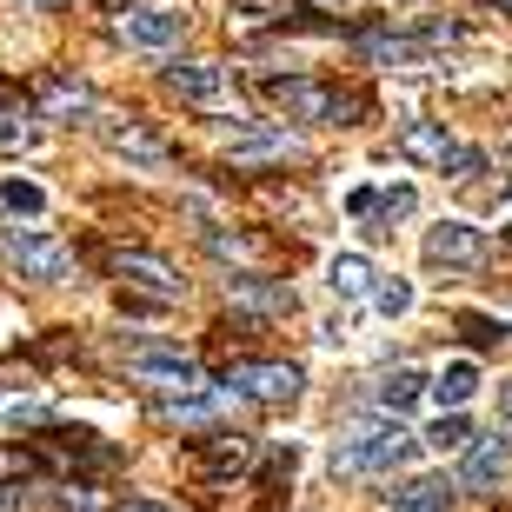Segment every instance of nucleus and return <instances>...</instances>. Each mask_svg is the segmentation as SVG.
<instances>
[{
	"label": "nucleus",
	"mask_w": 512,
	"mask_h": 512,
	"mask_svg": "<svg viewBox=\"0 0 512 512\" xmlns=\"http://www.w3.org/2000/svg\"><path fill=\"white\" fill-rule=\"evenodd\" d=\"M399 153H406V160H419V167H433V173H446V160H453V133L439 127V120H406V127H399V140H393Z\"/></svg>",
	"instance_id": "obj_12"
},
{
	"label": "nucleus",
	"mask_w": 512,
	"mask_h": 512,
	"mask_svg": "<svg viewBox=\"0 0 512 512\" xmlns=\"http://www.w3.org/2000/svg\"><path fill=\"white\" fill-rule=\"evenodd\" d=\"M360 54L373 60V67H393V74L433 67V47H426V40H406V34H360Z\"/></svg>",
	"instance_id": "obj_13"
},
{
	"label": "nucleus",
	"mask_w": 512,
	"mask_h": 512,
	"mask_svg": "<svg viewBox=\"0 0 512 512\" xmlns=\"http://www.w3.org/2000/svg\"><path fill=\"white\" fill-rule=\"evenodd\" d=\"M499 419H512V380L499 386Z\"/></svg>",
	"instance_id": "obj_32"
},
{
	"label": "nucleus",
	"mask_w": 512,
	"mask_h": 512,
	"mask_svg": "<svg viewBox=\"0 0 512 512\" xmlns=\"http://www.w3.org/2000/svg\"><path fill=\"white\" fill-rule=\"evenodd\" d=\"M466 340H473V346H493V340H499V326H493V320H479V313H466Z\"/></svg>",
	"instance_id": "obj_29"
},
{
	"label": "nucleus",
	"mask_w": 512,
	"mask_h": 512,
	"mask_svg": "<svg viewBox=\"0 0 512 512\" xmlns=\"http://www.w3.org/2000/svg\"><path fill=\"white\" fill-rule=\"evenodd\" d=\"M187 34V14H167V7H127L120 14V40L140 47V54H167Z\"/></svg>",
	"instance_id": "obj_9"
},
{
	"label": "nucleus",
	"mask_w": 512,
	"mask_h": 512,
	"mask_svg": "<svg viewBox=\"0 0 512 512\" xmlns=\"http://www.w3.org/2000/svg\"><path fill=\"white\" fill-rule=\"evenodd\" d=\"M373 399H380V413H413L419 399H426V373H419V366H393V373H386L380 386H373Z\"/></svg>",
	"instance_id": "obj_18"
},
{
	"label": "nucleus",
	"mask_w": 512,
	"mask_h": 512,
	"mask_svg": "<svg viewBox=\"0 0 512 512\" xmlns=\"http://www.w3.org/2000/svg\"><path fill=\"white\" fill-rule=\"evenodd\" d=\"M260 94L280 107L286 120H313V127H360L366 100L346 87H326L313 74H260Z\"/></svg>",
	"instance_id": "obj_1"
},
{
	"label": "nucleus",
	"mask_w": 512,
	"mask_h": 512,
	"mask_svg": "<svg viewBox=\"0 0 512 512\" xmlns=\"http://www.w3.org/2000/svg\"><path fill=\"white\" fill-rule=\"evenodd\" d=\"M506 240H512V233H506Z\"/></svg>",
	"instance_id": "obj_36"
},
{
	"label": "nucleus",
	"mask_w": 512,
	"mask_h": 512,
	"mask_svg": "<svg viewBox=\"0 0 512 512\" xmlns=\"http://www.w3.org/2000/svg\"><path fill=\"white\" fill-rule=\"evenodd\" d=\"M0 207H7V213H27V220H34V213H47V193H40L34 180H7V187H0Z\"/></svg>",
	"instance_id": "obj_24"
},
{
	"label": "nucleus",
	"mask_w": 512,
	"mask_h": 512,
	"mask_svg": "<svg viewBox=\"0 0 512 512\" xmlns=\"http://www.w3.org/2000/svg\"><path fill=\"white\" fill-rule=\"evenodd\" d=\"M446 173H453V180H473V173H486V147H453Z\"/></svg>",
	"instance_id": "obj_27"
},
{
	"label": "nucleus",
	"mask_w": 512,
	"mask_h": 512,
	"mask_svg": "<svg viewBox=\"0 0 512 512\" xmlns=\"http://www.w3.org/2000/svg\"><path fill=\"white\" fill-rule=\"evenodd\" d=\"M34 7H67V0H34Z\"/></svg>",
	"instance_id": "obj_33"
},
{
	"label": "nucleus",
	"mask_w": 512,
	"mask_h": 512,
	"mask_svg": "<svg viewBox=\"0 0 512 512\" xmlns=\"http://www.w3.org/2000/svg\"><path fill=\"white\" fill-rule=\"evenodd\" d=\"M0 147H27V107L14 87H0Z\"/></svg>",
	"instance_id": "obj_23"
},
{
	"label": "nucleus",
	"mask_w": 512,
	"mask_h": 512,
	"mask_svg": "<svg viewBox=\"0 0 512 512\" xmlns=\"http://www.w3.org/2000/svg\"><path fill=\"white\" fill-rule=\"evenodd\" d=\"M373 213H386V220H413V213H419V193L413 187H386Z\"/></svg>",
	"instance_id": "obj_26"
},
{
	"label": "nucleus",
	"mask_w": 512,
	"mask_h": 512,
	"mask_svg": "<svg viewBox=\"0 0 512 512\" xmlns=\"http://www.w3.org/2000/svg\"><path fill=\"white\" fill-rule=\"evenodd\" d=\"M466 439H473L466 413H439V419H433V433H426V446H433V453H466Z\"/></svg>",
	"instance_id": "obj_22"
},
{
	"label": "nucleus",
	"mask_w": 512,
	"mask_h": 512,
	"mask_svg": "<svg viewBox=\"0 0 512 512\" xmlns=\"http://www.w3.org/2000/svg\"><path fill=\"white\" fill-rule=\"evenodd\" d=\"M426 260L446 266V273H473V266L486 260V240H479V227H466V220H439V227H426Z\"/></svg>",
	"instance_id": "obj_8"
},
{
	"label": "nucleus",
	"mask_w": 512,
	"mask_h": 512,
	"mask_svg": "<svg viewBox=\"0 0 512 512\" xmlns=\"http://www.w3.org/2000/svg\"><path fill=\"white\" fill-rule=\"evenodd\" d=\"M0 253H7V266H14L20 280H40V286H60L74 273V253L60 247V240H47L40 227H7L0 233Z\"/></svg>",
	"instance_id": "obj_3"
},
{
	"label": "nucleus",
	"mask_w": 512,
	"mask_h": 512,
	"mask_svg": "<svg viewBox=\"0 0 512 512\" xmlns=\"http://www.w3.org/2000/svg\"><path fill=\"white\" fill-rule=\"evenodd\" d=\"M233 167H266V160H300V140L293 133H260V127H233L227 133Z\"/></svg>",
	"instance_id": "obj_11"
},
{
	"label": "nucleus",
	"mask_w": 512,
	"mask_h": 512,
	"mask_svg": "<svg viewBox=\"0 0 512 512\" xmlns=\"http://www.w3.org/2000/svg\"><path fill=\"white\" fill-rule=\"evenodd\" d=\"M499 7H512V0H499Z\"/></svg>",
	"instance_id": "obj_34"
},
{
	"label": "nucleus",
	"mask_w": 512,
	"mask_h": 512,
	"mask_svg": "<svg viewBox=\"0 0 512 512\" xmlns=\"http://www.w3.org/2000/svg\"><path fill=\"white\" fill-rule=\"evenodd\" d=\"M114 512H173V506H160V499H127V506H114Z\"/></svg>",
	"instance_id": "obj_31"
},
{
	"label": "nucleus",
	"mask_w": 512,
	"mask_h": 512,
	"mask_svg": "<svg viewBox=\"0 0 512 512\" xmlns=\"http://www.w3.org/2000/svg\"><path fill=\"white\" fill-rule=\"evenodd\" d=\"M373 306H380L386 320H406V313H413V286H406V280H386V286H373Z\"/></svg>",
	"instance_id": "obj_25"
},
{
	"label": "nucleus",
	"mask_w": 512,
	"mask_h": 512,
	"mask_svg": "<svg viewBox=\"0 0 512 512\" xmlns=\"http://www.w3.org/2000/svg\"><path fill=\"white\" fill-rule=\"evenodd\" d=\"M346 333H353V313H333V320L320 326V340H326V346H346Z\"/></svg>",
	"instance_id": "obj_28"
},
{
	"label": "nucleus",
	"mask_w": 512,
	"mask_h": 512,
	"mask_svg": "<svg viewBox=\"0 0 512 512\" xmlns=\"http://www.w3.org/2000/svg\"><path fill=\"white\" fill-rule=\"evenodd\" d=\"M200 459H207L213 479H233V473H247L253 439H247V433H213V439H200Z\"/></svg>",
	"instance_id": "obj_20"
},
{
	"label": "nucleus",
	"mask_w": 512,
	"mask_h": 512,
	"mask_svg": "<svg viewBox=\"0 0 512 512\" xmlns=\"http://www.w3.org/2000/svg\"><path fill=\"white\" fill-rule=\"evenodd\" d=\"M127 373L140 386H160V393H207V373H200V366L193 360H180V353H167V346H140V353H133L127 360Z\"/></svg>",
	"instance_id": "obj_6"
},
{
	"label": "nucleus",
	"mask_w": 512,
	"mask_h": 512,
	"mask_svg": "<svg viewBox=\"0 0 512 512\" xmlns=\"http://www.w3.org/2000/svg\"><path fill=\"white\" fill-rule=\"evenodd\" d=\"M346 207H353V213H360V220H366V213L380 207V193H373V187H353V193H346Z\"/></svg>",
	"instance_id": "obj_30"
},
{
	"label": "nucleus",
	"mask_w": 512,
	"mask_h": 512,
	"mask_svg": "<svg viewBox=\"0 0 512 512\" xmlns=\"http://www.w3.org/2000/svg\"><path fill=\"white\" fill-rule=\"evenodd\" d=\"M453 493H459V486L446 473H426V479H406L399 493H386V506H393V512H446Z\"/></svg>",
	"instance_id": "obj_16"
},
{
	"label": "nucleus",
	"mask_w": 512,
	"mask_h": 512,
	"mask_svg": "<svg viewBox=\"0 0 512 512\" xmlns=\"http://www.w3.org/2000/svg\"><path fill=\"white\" fill-rule=\"evenodd\" d=\"M227 300L247 306V313H260V320H286V313H293V286H286V280H266V273H233V280H227Z\"/></svg>",
	"instance_id": "obj_10"
},
{
	"label": "nucleus",
	"mask_w": 512,
	"mask_h": 512,
	"mask_svg": "<svg viewBox=\"0 0 512 512\" xmlns=\"http://www.w3.org/2000/svg\"><path fill=\"white\" fill-rule=\"evenodd\" d=\"M107 147H114L120 160H133V167H167V147H160L147 127H107Z\"/></svg>",
	"instance_id": "obj_21"
},
{
	"label": "nucleus",
	"mask_w": 512,
	"mask_h": 512,
	"mask_svg": "<svg viewBox=\"0 0 512 512\" xmlns=\"http://www.w3.org/2000/svg\"><path fill=\"white\" fill-rule=\"evenodd\" d=\"M373 280H380V273H373V260H366V253H333V260H326V286H333L340 300H366V293H373Z\"/></svg>",
	"instance_id": "obj_19"
},
{
	"label": "nucleus",
	"mask_w": 512,
	"mask_h": 512,
	"mask_svg": "<svg viewBox=\"0 0 512 512\" xmlns=\"http://www.w3.org/2000/svg\"><path fill=\"white\" fill-rule=\"evenodd\" d=\"M114 273L133 280V286H147V293H160V300H180V293H187V280H180L160 253H114Z\"/></svg>",
	"instance_id": "obj_14"
},
{
	"label": "nucleus",
	"mask_w": 512,
	"mask_h": 512,
	"mask_svg": "<svg viewBox=\"0 0 512 512\" xmlns=\"http://www.w3.org/2000/svg\"><path fill=\"white\" fill-rule=\"evenodd\" d=\"M346 7H353V0H346Z\"/></svg>",
	"instance_id": "obj_35"
},
{
	"label": "nucleus",
	"mask_w": 512,
	"mask_h": 512,
	"mask_svg": "<svg viewBox=\"0 0 512 512\" xmlns=\"http://www.w3.org/2000/svg\"><path fill=\"white\" fill-rule=\"evenodd\" d=\"M167 87L180 100H187V107H227V67H220V60H167Z\"/></svg>",
	"instance_id": "obj_7"
},
{
	"label": "nucleus",
	"mask_w": 512,
	"mask_h": 512,
	"mask_svg": "<svg viewBox=\"0 0 512 512\" xmlns=\"http://www.w3.org/2000/svg\"><path fill=\"white\" fill-rule=\"evenodd\" d=\"M227 386L240 399H260V406H293L306 373L293 360H240V366H227Z\"/></svg>",
	"instance_id": "obj_4"
},
{
	"label": "nucleus",
	"mask_w": 512,
	"mask_h": 512,
	"mask_svg": "<svg viewBox=\"0 0 512 512\" xmlns=\"http://www.w3.org/2000/svg\"><path fill=\"white\" fill-rule=\"evenodd\" d=\"M512 479V439L506 433H486V439H466V459H459V493H499Z\"/></svg>",
	"instance_id": "obj_5"
},
{
	"label": "nucleus",
	"mask_w": 512,
	"mask_h": 512,
	"mask_svg": "<svg viewBox=\"0 0 512 512\" xmlns=\"http://www.w3.org/2000/svg\"><path fill=\"white\" fill-rule=\"evenodd\" d=\"M94 114V94L67 74H47L40 80V120H87Z\"/></svg>",
	"instance_id": "obj_15"
},
{
	"label": "nucleus",
	"mask_w": 512,
	"mask_h": 512,
	"mask_svg": "<svg viewBox=\"0 0 512 512\" xmlns=\"http://www.w3.org/2000/svg\"><path fill=\"white\" fill-rule=\"evenodd\" d=\"M419 453V439L399 426L393 413L386 419H366V426H353V433H340V446H333V479H366V473H393V466H406V459Z\"/></svg>",
	"instance_id": "obj_2"
},
{
	"label": "nucleus",
	"mask_w": 512,
	"mask_h": 512,
	"mask_svg": "<svg viewBox=\"0 0 512 512\" xmlns=\"http://www.w3.org/2000/svg\"><path fill=\"white\" fill-rule=\"evenodd\" d=\"M426 393L439 399V413H466V399L479 393V366L473 360H446L439 380H426Z\"/></svg>",
	"instance_id": "obj_17"
}]
</instances>
